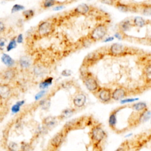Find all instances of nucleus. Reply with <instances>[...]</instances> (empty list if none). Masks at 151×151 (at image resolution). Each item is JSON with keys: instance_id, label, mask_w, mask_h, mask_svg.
<instances>
[{"instance_id": "nucleus-1", "label": "nucleus", "mask_w": 151, "mask_h": 151, "mask_svg": "<svg viewBox=\"0 0 151 151\" xmlns=\"http://www.w3.org/2000/svg\"><path fill=\"white\" fill-rule=\"evenodd\" d=\"M106 137L104 130L100 126H95L90 132V143L94 149H99Z\"/></svg>"}, {"instance_id": "nucleus-2", "label": "nucleus", "mask_w": 151, "mask_h": 151, "mask_svg": "<svg viewBox=\"0 0 151 151\" xmlns=\"http://www.w3.org/2000/svg\"><path fill=\"white\" fill-rule=\"evenodd\" d=\"M67 135V132L63 130L56 133L50 140L47 147V151H57L63 145Z\"/></svg>"}, {"instance_id": "nucleus-3", "label": "nucleus", "mask_w": 151, "mask_h": 151, "mask_svg": "<svg viewBox=\"0 0 151 151\" xmlns=\"http://www.w3.org/2000/svg\"><path fill=\"white\" fill-rule=\"evenodd\" d=\"M107 29L106 25L100 24L96 27L90 33V38L94 41H97L103 38L107 34Z\"/></svg>"}, {"instance_id": "nucleus-4", "label": "nucleus", "mask_w": 151, "mask_h": 151, "mask_svg": "<svg viewBox=\"0 0 151 151\" xmlns=\"http://www.w3.org/2000/svg\"><path fill=\"white\" fill-rule=\"evenodd\" d=\"M52 24L48 21L41 22L38 27V32L40 35L45 36L49 34L52 31Z\"/></svg>"}, {"instance_id": "nucleus-5", "label": "nucleus", "mask_w": 151, "mask_h": 151, "mask_svg": "<svg viewBox=\"0 0 151 151\" xmlns=\"http://www.w3.org/2000/svg\"><path fill=\"white\" fill-rule=\"evenodd\" d=\"M126 47L119 43L113 44L110 48V52L113 55H120L126 52Z\"/></svg>"}, {"instance_id": "nucleus-6", "label": "nucleus", "mask_w": 151, "mask_h": 151, "mask_svg": "<svg viewBox=\"0 0 151 151\" xmlns=\"http://www.w3.org/2000/svg\"><path fill=\"white\" fill-rule=\"evenodd\" d=\"M11 94V88L8 84H0V100L8 99Z\"/></svg>"}, {"instance_id": "nucleus-7", "label": "nucleus", "mask_w": 151, "mask_h": 151, "mask_svg": "<svg viewBox=\"0 0 151 151\" xmlns=\"http://www.w3.org/2000/svg\"><path fill=\"white\" fill-rule=\"evenodd\" d=\"M84 84L86 88L91 92L97 90L99 86L97 81L93 77H87L84 80Z\"/></svg>"}, {"instance_id": "nucleus-8", "label": "nucleus", "mask_w": 151, "mask_h": 151, "mask_svg": "<svg viewBox=\"0 0 151 151\" xmlns=\"http://www.w3.org/2000/svg\"><path fill=\"white\" fill-rule=\"evenodd\" d=\"M16 76V70L13 67L8 68L2 72V77L5 80H12Z\"/></svg>"}, {"instance_id": "nucleus-9", "label": "nucleus", "mask_w": 151, "mask_h": 151, "mask_svg": "<svg viewBox=\"0 0 151 151\" xmlns=\"http://www.w3.org/2000/svg\"><path fill=\"white\" fill-rule=\"evenodd\" d=\"M126 95V90L121 87L116 88L111 93V98L114 100H122Z\"/></svg>"}, {"instance_id": "nucleus-10", "label": "nucleus", "mask_w": 151, "mask_h": 151, "mask_svg": "<svg viewBox=\"0 0 151 151\" xmlns=\"http://www.w3.org/2000/svg\"><path fill=\"white\" fill-rule=\"evenodd\" d=\"M99 98L103 102H108L111 99V91L107 88H103L99 93Z\"/></svg>"}, {"instance_id": "nucleus-11", "label": "nucleus", "mask_w": 151, "mask_h": 151, "mask_svg": "<svg viewBox=\"0 0 151 151\" xmlns=\"http://www.w3.org/2000/svg\"><path fill=\"white\" fill-rule=\"evenodd\" d=\"M86 102V97L84 94L80 93L77 94L74 99H73V103L75 106L77 107H83Z\"/></svg>"}, {"instance_id": "nucleus-12", "label": "nucleus", "mask_w": 151, "mask_h": 151, "mask_svg": "<svg viewBox=\"0 0 151 151\" xmlns=\"http://www.w3.org/2000/svg\"><path fill=\"white\" fill-rule=\"evenodd\" d=\"M1 60L2 62L6 67H8V68L13 67V65L15 64L14 60L9 55L6 54H3V55L1 57Z\"/></svg>"}, {"instance_id": "nucleus-13", "label": "nucleus", "mask_w": 151, "mask_h": 151, "mask_svg": "<svg viewBox=\"0 0 151 151\" xmlns=\"http://www.w3.org/2000/svg\"><path fill=\"white\" fill-rule=\"evenodd\" d=\"M150 118V111L146 109L145 110L142 111V113L140 114L138 119V122L139 123H143L149 120Z\"/></svg>"}, {"instance_id": "nucleus-14", "label": "nucleus", "mask_w": 151, "mask_h": 151, "mask_svg": "<svg viewBox=\"0 0 151 151\" xmlns=\"http://www.w3.org/2000/svg\"><path fill=\"white\" fill-rule=\"evenodd\" d=\"M31 64V60L29 57L27 56L21 57L19 60V64L20 67L22 68H28L30 67Z\"/></svg>"}, {"instance_id": "nucleus-15", "label": "nucleus", "mask_w": 151, "mask_h": 151, "mask_svg": "<svg viewBox=\"0 0 151 151\" xmlns=\"http://www.w3.org/2000/svg\"><path fill=\"white\" fill-rule=\"evenodd\" d=\"M89 9H90V8L87 4H82L78 5L75 8L74 11L77 14L84 15V14H86L88 12Z\"/></svg>"}, {"instance_id": "nucleus-16", "label": "nucleus", "mask_w": 151, "mask_h": 151, "mask_svg": "<svg viewBox=\"0 0 151 151\" xmlns=\"http://www.w3.org/2000/svg\"><path fill=\"white\" fill-rule=\"evenodd\" d=\"M132 24L129 19H124L119 24V28L122 32H126L129 31Z\"/></svg>"}, {"instance_id": "nucleus-17", "label": "nucleus", "mask_w": 151, "mask_h": 151, "mask_svg": "<svg viewBox=\"0 0 151 151\" xmlns=\"http://www.w3.org/2000/svg\"><path fill=\"white\" fill-rule=\"evenodd\" d=\"M116 123H117L116 112L114 111L110 114V116L109 118V124L111 129H114L116 127Z\"/></svg>"}, {"instance_id": "nucleus-18", "label": "nucleus", "mask_w": 151, "mask_h": 151, "mask_svg": "<svg viewBox=\"0 0 151 151\" xmlns=\"http://www.w3.org/2000/svg\"><path fill=\"white\" fill-rule=\"evenodd\" d=\"M133 24L134 26L137 27H143L146 24V21L141 17H136L133 20Z\"/></svg>"}, {"instance_id": "nucleus-19", "label": "nucleus", "mask_w": 151, "mask_h": 151, "mask_svg": "<svg viewBox=\"0 0 151 151\" xmlns=\"http://www.w3.org/2000/svg\"><path fill=\"white\" fill-rule=\"evenodd\" d=\"M8 151H20V145L15 142H10L7 145Z\"/></svg>"}, {"instance_id": "nucleus-20", "label": "nucleus", "mask_w": 151, "mask_h": 151, "mask_svg": "<svg viewBox=\"0 0 151 151\" xmlns=\"http://www.w3.org/2000/svg\"><path fill=\"white\" fill-rule=\"evenodd\" d=\"M146 107H147L146 104L143 102H139L133 105V109L136 111H143L145 109H146Z\"/></svg>"}, {"instance_id": "nucleus-21", "label": "nucleus", "mask_w": 151, "mask_h": 151, "mask_svg": "<svg viewBox=\"0 0 151 151\" xmlns=\"http://www.w3.org/2000/svg\"><path fill=\"white\" fill-rule=\"evenodd\" d=\"M52 81V77H48L46 79H45L43 81H42L40 84V88L42 90H44L46 88H47L49 86H50Z\"/></svg>"}, {"instance_id": "nucleus-22", "label": "nucleus", "mask_w": 151, "mask_h": 151, "mask_svg": "<svg viewBox=\"0 0 151 151\" xmlns=\"http://www.w3.org/2000/svg\"><path fill=\"white\" fill-rule=\"evenodd\" d=\"M24 103V101L22 100V101H19L18 102H17L15 103V104H14L12 108H11V111L13 113H18L19 110H20V107L21 106H22Z\"/></svg>"}, {"instance_id": "nucleus-23", "label": "nucleus", "mask_w": 151, "mask_h": 151, "mask_svg": "<svg viewBox=\"0 0 151 151\" xmlns=\"http://www.w3.org/2000/svg\"><path fill=\"white\" fill-rule=\"evenodd\" d=\"M73 113H74V110L73 109H67L63 111V112L61 113V116L63 119L68 118V117H70L73 114Z\"/></svg>"}, {"instance_id": "nucleus-24", "label": "nucleus", "mask_w": 151, "mask_h": 151, "mask_svg": "<svg viewBox=\"0 0 151 151\" xmlns=\"http://www.w3.org/2000/svg\"><path fill=\"white\" fill-rule=\"evenodd\" d=\"M17 47V41L15 38L11 39L6 46V51H10Z\"/></svg>"}, {"instance_id": "nucleus-25", "label": "nucleus", "mask_w": 151, "mask_h": 151, "mask_svg": "<svg viewBox=\"0 0 151 151\" xmlns=\"http://www.w3.org/2000/svg\"><path fill=\"white\" fill-rule=\"evenodd\" d=\"M116 7L119 11L122 12H127L130 10V7L127 5L124 4L118 3L116 4Z\"/></svg>"}, {"instance_id": "nucleus-26", "label": "nucleus", "mask_w": 151, "mask_h": 151, "mask_svg": "<svg viewBox=\"0 0 151 151\" xmlns=\"http://www.w3.org/2000/svg\"><path fill=\"white\" fill-rule=\"evenodd\" d=\"M22 15L24 17V18L26 19H29L31 18L34 15V11L32 9H28V10H25L22 12Z\"/></svg>"}, {"instance_id": "nucleus-27", "label": "nucleus", "mask_w": 151, "mask_h": 151, "mask_svg": "<svg viewBox=\"0 0 151 151\" xmlns=\"http://www.w3.org/2000/svg\"><path fill=\"white\" fill-rule=\"evenodd\" d=\"M55 121L54 119L52 117H47L44 120V123L48 127H51L55 124Z\"/></svg>"}, {"instance_id": "nucleus-28", "label": "nucleus", "mask_w": 151, "mask_h": 151, "mask_svg": "<svg viewBox=\"0 0 151 151\" xmlns=\"http://www.w3.org/2000/svg\"><path fill=\"white\" fill-rule=\"evenodd\" d=\"M31 146L29 143L27 142H22L20 144V151H30Z\"/></svg>"}, {"instance_id": "nucleus-29", "label": "nucleus", "mask_w": 151, "mask_h": 151, "mask_svg": "<svg viewBox=\"0 0 151 151\" xmlns=\"http://www.w3.org/2000/svg\"><path fill=\"white\" fill-rule=\"evenodd\" d=\"M145 74L146 76V78L150 81V78H151V67L150 65H147L145 68Z\"/></svg>"}, {"instance_id": "nucleus-30", "label": "nucleus", "mask_w": 151, "mask_h": 151, "mask_svg": "<svg viewBox=\"0 0 151 151\" xmlns=\"http://www.w3.org/2000/svg\"><path fill=\"white\" fill-rule=\"evenodd\" d=\"M55 1L53 0H47L43 2V7L44 8H50L52 6H53L55 4Z\"/></svg>"}, {"instance_id": "nucleus-31", "label": "nucleus", "mask_w": 151, "mask_h": 151, "mask_svg": "<svg viewBox=\"0 0 151 151\" xmlns=\"http://www.w3.org/2000/svg\"><path fill=\"white\" fill-rule=\"evenodd\" d=\"M24 9V6H22V5H19V4H15L12 9H11V12L14 13L15 12H18L19 11L21 10H22Z\"/></svg>"}, {"instance_id": "nucleus-32", "label": "nucleus", "mask_w": 151, "mask_h": 151, "mask_svg": "<svg viewBox=\"0 0 151 151\" xmlns=\"http://www.w3.org/2000/svg\"><path fill=\"white\" fill-rule=\"evenodd\" d=\"M115 151H129V147L127 146V145L123 144L120 146Z\"/></svg>"}, {"instance_id": "nucleus-33", "label": "nucleus", "mask_w": 151, "mask_h": 151, "mask_svg": "<svg viewBox=\"0 0 151 151\" xmlns=\"http://www.w3.org/2000/svg\"><path fill=\"white\" fill-rule=\"evenodd\" d=\"M143 13L145 15H150L151 14V7L150 5L146 6L143 8Z\"/></svg>"}, {"instance_id": "nucleus-34", "label": "nucleus", "mask_w": 151, "mask_h": 151, "mask_svg": "<svg viewBox=\"0 0 151 151\" xmlns=\"http://www.w3.org/2000/svg\"><path fill=\"white\" fill-rule=\"evenodd\" d=\"M6 42V40L4 37H0V50H3Z\"/></svg>"}, {"instance_id": "nucleus-35", "label": "nucleus", "mask_w": 151, "mask_h": 151, "mask_svg": "<svg viewBox=\"0 0 151 151\" xmlns=\"http://www.w3.org/2000/svg\"><path fill=\"white\" fill-rule=\"evenodd\" d=\"M45 93V91L44 90H42L41 91H40L39 93H38L35 95V100H38L40 99L44 95Z\"/></svg>"}, {"instance_id": "nucleus-36", "label": "nucleus", "mask_w": 151, "mask_h": 151, "mask_svg": "<svg viewBox=\"0 0 151 151\" xmlns=\"http://www.w3.org/2000/svg\"><path fill=\"white\" fill-rule=\"evenodd\" d=\"M138 100V99H122L121 101V103L124 104V103H132L134 101H136Z\"/></svg>"}, {"instance_id": "nucleus-37", "label": "nucleus", "mask_w": 151, "mask_h": 151, "mask_svg": "<svg viewBox=\"0 0 151 151\" xmlns=\"http://www.w3.org/2000/svg\"><path fill=\"white\" fill-rule=\"evenodd\" d=\"M5 29V25L4 22L0 19V34L3 32Z\"/></svg>"}, {"instance_id": "nucleus-38", "label": "nucleus", "mask_w": 151, "mask_h": 151, "mask_svg": "<svg viewBox=\"0 0 151 151\" xmlns=\"http://www.w3.org/2000/svg\"><path fill=\"white\" fill-rule=\"evenodd\" d=\"M61 74L63 76H69L71 74V72L70 70H63V72L61 73Z\"/></svg>"}, {"instance_id": "nucleus-39", "label": "nucleus", "mask_w": 151, "mask_h": 151, "mask_svg": "<svg viewBox=\"0 0 151 151\" xmlns=\"http://www.w3.org/2000/svg\"><path fill=\"white\" fill-rule=\"evenodd\" d=\"M17 42L18 43H22V41H23V36H22V34H20L18 35L17 38Z\"/></svg>"}, {"instance_id": "nucleus-40", "label": "nucleus", "mask_w": 151, "mask_h": 151, "mask_svg": "<svg viewBox=\"0 0 151 151\" xmlns=\"http://www.w3.org/2000/svg\"><path fill=\"white\" fill-rule=\"evenodd\" d=\"M63 8H64V6H63V5H57V6H55V7L53 8V10H54V11H59V10L62 9Z\"/></svg>"}, {"instance_id": "nucleus-41", "label": "nucleus", "mask_w": 151, "mask_h": 151, "mask_svg": "<svg viewBox=\"0 0 151 151\" xmlns=\"http://www.w3.org/2000/svg\"><path fill=\"white\" fill-rule=\"evenodd\" d=\"M114 40V37H108V38H106L104 40V42H110V41H111Z\"/></svg>"}, {"instance_id": "nucleus-42", "label": "nucleus", "mask_w": 151, "mask_h": 151, "mask_svg": "<svg viewBox=\"0 0 151 151\" xmlns=\"http://www.w3.org/2000/svg\"><path fill=\"white\" fill-rule=\"evenodd\" d=\"M114 36H115V37L117 38V39H119V40H122V36H121V35L120 34V33L116 32V33L115 34Z\"/></svg>"}, {"instance_id": "nucleus-43", "label": "nucleus", "mask_w": 151, "mask_h": 151, "mask_svg": "<svg viewBox=\"0 0 151 151\" xmlns=\"http://www.w3.org/2000/svg\"><path fill=\"white\" fill-rule=\"evenodd\" d=\"M101 2L104 4H107L108 5H111L113 2L111 1H101Z\"/></svg>"}, {"instance_id": "nucleus-44", "label": "nucleus", "mask_w": 151, "mask_h": 151, "mask_svg": "<svg viewBox=\"0 0 151 151\" xmlns=\"http://www.w3.org/2000/svg\"><path fill=\"white\" fill-rule=\"evenodd\" d=\"M0 120H1V117H0Z\"/></svg>"}]
</instances>
